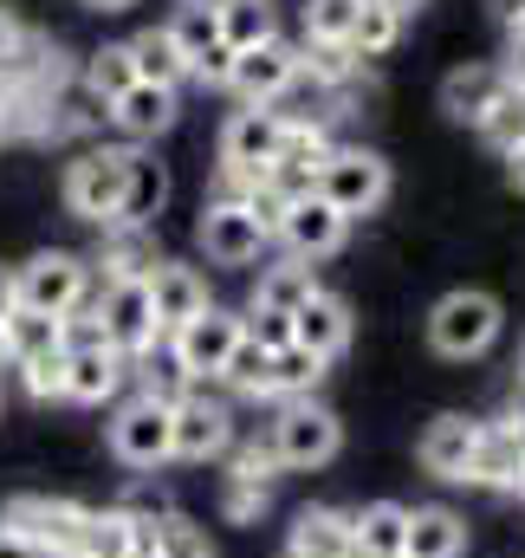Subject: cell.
<instances>
[{
    "instance_id": "db71d44e",
    "label": "cell",
    "mask_w": 525,
    "mask_h": 558,
    "mask_svg": "<svg viewBox=\"0 0 525 558\" xmlns=\"http://www.w3.org/2000/svg\"><path fill=\"white\" fill-rule=\"evenodd\" d=\"M506 33H513V46H525V13L513 20V26H506Z\"/></svg>"
},
{
    "instance_id": "74e56055",
    "label": "cell",
    "mask_w": 525,
    "mask_h": 558,
    "mask_svg": "<svg viewBox=\"0 0 525 558\" xmlns=\"http://www.w3.org/2000/svg\"><path fill=\"white\" fill-rule=\"evenodd\" d=\"M357 65H364V59H357L351 46H312V39L298 46V72H305L312 85H325V92H344V85L357 78Z\"/></svg>"
},
{
    "instance_id": "e575fe53",
    "label": "cell",
    "mask_w": 525,
    "mask_h": 558,
    "mask_svg": "<svg viewBox=\"0 0 525 558\" xmlns=\"http://www.w3.org/2000/svg\"><path fill=\"white\" fill-rule=\"evenodd\" d=\"M221 384H228L234 397H272V351L254 344V338L241 331V344H234V357H228Z\"/></svg>"
},
{
    "instance_id": "f907efd6",
    "label": "cell",
    "mask_w": 525,
    "mask_h": 558,
    "mask_svg": "<svg viewBox=\"0 0 525 558\" xmlns=\"http://www.w3.org/2000/svg\"><path fill=\"white\" fill-rule=\"evenodd\" d=\"M91 13H124V7H136V0H85Z\"/></svg>"
},
{
    "instance_id": "8992f818",
    "label": "cell",
    "mask_w": 525,
    "mask_h": 558,
    "mask_svg": "<svg viewBox=\"0 0 525 558\" xmlns=\"http://www.w3.org/2000/svg\"><path fill=\"white\" fill-rule=\"evenodd\" d=\"M85 520H91V507H78V500H65V494H20V500H7V520H0V526L26 533L46 558H78Z\"/></svg>"
},
{
    "instance_id": "836d02e7",
    "label": "cell",
    "mask_w": 525,
    "mask_h": 558,
    "mask_svg": "<svg viewBox=\"0 0 525 558\" xmlns=\"http://www.w3.org/2000/svg\"><path fill=\"white\" fill-rule=\"evenodd\" d=\"M318 384H325V357H312L305 344H285V351H272V397L298 403V397H312Z\"/></svg>"
},
{
    "instance_id": "5b68a950",
    "label": "cell",
    "mask_w": 525,
    "mask_h": 558,
    "mask_svg": "<svg viewBox=\"0 0 525 558\" xmlns=\"http://www.w3.org/2000/svg\"><path fill=\"white\" fill-rule=\"evenodd\" d=\"M241 331H247V318H241V312L208 305V312H195L182 331H169V364H175L188 384L221 377V371H228V357H234V344H241Z\"/></svg>"
},
{
    "instance_id": "7dc6e473",
    "label": "cell",
    "mask_w": 525,
    "mask_h": 558,
    "mask_svg": "<svg viewBox=\"0 0 525 558\" xmlns=\"http://www.w3.org/2000/svg\"><path fill=\"white\" fill-rule=\"evenodd\" d=\"M0 558H46L26 533H13V526H0Z\"/></svg>"
},
{
    "instance_id": "9a60e30c",
    "label": "cell",
    "mask_w": 525,
    "mask_h": 558,
    "mask_svg": "<svg viewBox=\"0 0 525 558\" xmlns=\"http://www.w3.org/2000/svg\"><path fill=\"white\" fill-rule=\"evenodd\" d=\"M331 162V137L318 118H285V137H279V156H272V189L285 195H312L318 169Z\"/></svg>"
},
{
    "instance_id": "60d3db41",
    "label": "cell",
    "mask_w": 525,
    "mask_h": 558,
    "mask_svg": "<svg viewBox=\"0 0 525 558\" xmlns=\"http://www.w3.org/2000/svg\"><path fill=\"white\" fill-rule=\"evenodd\" d=\"M395 39H402V13H395V7H383V0H364L357 33H351V52H357V59H383Z\"/></svg>"
},
{
    "instance_id": "ac0fdd59",
    "label": "cell",
    "mask_w": 525,
    "mask_h": 558,
    "mask_svg": "<svg viewBox=\"0 0 525 558\" xmlns=\"http://www.w3.org/2000/svg\"><path fill=\"white\" fill-rule=\"evenodd\" d=\"M292 344H305L312 357H325V364H331V357L351 344V305H344L338 292H325V286H318V292L292 312Z\"/></svg>"
},
{
    "instance_id": "816d5d0a",
    "label": "cell",
    "mask_w": 525,
    "mask_h": 558,
    "mask_svg": "<svg viewBox=\"0 0 525 558\" xmlns=\"http://www.w3.org/2000/svg\"><path fill=\"white\" fill-rule=\"evenodd\" d=\"M13 312V274H0V318Z\"/></svg>"
},
{
    "instance_id": "44dd1931",
    "label": "cell",
    "mask_w": 525,
    "mask_h": 558,
    "mask_svg": "<svg viewBox=\"0 0 525 558\" xmlns=\"http://www.w3.org/2000/svg\"><path fill=\"white\" fill-rule=\"evenodd\" d=\"M285 558H357L351 553V513L344 507H298L292 533H285Z\"/></svg>"
},
{
    "instance_id": "d6986e66",
    "label": "cell",
    "mask_w": 525,
    "mask_h": 558,
    "mask_svg": "<svg viewBox=\"0 0 525 558\" xmlns=\"http://www.w3.org/2000/svg\"><path fill=\"white\" fill-rule=\"evenodd\" d=\"M131 377V357L98 344V351H65V403H111Z\"/></svg>"
},
{
    "instance_id": "5bb4252c",
    "label": "cell",
    "mask_w": 525,
    "mask_h": 558,
    "mask_svg": "<svg viewBox=\"0 0 525 558\" xmlns=\"http://www.w3.org/2000/svg\"><path fill=\"white\" fill-rule=\"evenodd\" d=\"M525 474V422H480V441H474V461H467V487H493V494H513Z\"/></svg>"
},
{
    "instance_id": "e0dca14e",
    "label": "cell",
    "mask_w": 525,
    "mask_h": 558,
    "mask_svg": "<svg viewBox=\"0 0 525 558\" xmlns=\"http://www.w3.org/2000/svg\"><path fill=\"white\" fill-rule=\"evenodd\" d=\"M149 305H156V331L169 338V331H182L195 312H208L215 299H208V279L195 274V267L156 260V274H149Z\"/></svg>"
},
{
    "instance_id": "4dcf8cb0",
    "label": "cell",
    "mask_w": 525,
    "mask_h": 558,
    "mask_svg": "<svg viewBox=\"0 0 525 558\" xmlns=\"http://www.w3.org/2000/svg\"><path fill=\"white\" fill-rule=\"evenodd\" d=\"M215 7H221V39H228L234 52L279 39V13H272V0H215Z\"/></svg>"
},
{
    "instance_id": "ba28073f",
    "label": "cell",
    "mask_w": 525,
    "mask_h": 558,
    "mask_svg": "<svg viewBox=\"0 0 525 558\" xmlns=\"http://www.w3.org/2000/svg\"><path fill=\"white\" fill-rule=\"evenodd\" d=\"M98 318H105L111 351H124L131 364L162 344V331H156V305H149V279H105V292H98Z\"/></svg>"
},
{
    "instance_id": "d6a6232c",
    "label": "cell",
    "mask_w": 525,
    "mask_h": 558,
    "mask_svg": "<svg viewBox=\"0 0 525 558\" xmlns=\"http://www.w3.org/2000/svg\"><path fill=\"white\" fill-rule=\"evenodd\" d=\"M131 85H136L131 39H118V46H98V52L85 59V92H91L98 105H111V98H124Z\"/></svg>"
},
{
    "instance_id": "ee69618b",
    "label": "cell",
    "mask_w": 525,
    "mask_h": 558,
    "mask_svg": "<svg viewBox=\"0 0 525 558\" xmlns=\"http://www.w3.org/2000/svg\"><path fill=\"white\" fill-rule=\"evenodd\" d=\"M266 500H272V487H260V481H241V474L221 481V513L228 520H260Z\"/></svg>"
},
{
    "instance_id": "7bdbcfd3",
    "label": "cell",
    "mask_w": 525,
    "mask_h": 558,
    "mask_svg": "<svg viewBox=\"0 0 525 558\" xmlns=\"http://www.w3.org/2000/svg\"><path fill=\"white\" fill-rule=\"evenodd\" d=\"M228 474L272 487V481H279V454H272V441H241V448H228Z\"/></svg>"
},
{
    "instance_id": "9c48e42d",
    "label": "cell",
    "mask_w": 525,
    "mask_h": 558,
    "mask_svg": "<svg viewBox=\"0 0 525 558\" xmlns=\"http://www.w3.org/2000/svg\"><path fill=\"white\" fill-rule=\"evenodd\" d=\"M344 234H351V221L325 202V195H292L285 202V215H279V247H285V260H305V267H318V260H331L338 247H344Z\"/></svg>"
},
{
    "instance_id": "9f6ffc18",
    "label": "cell",
    "mask_w": 525,
    "mask_h": 558,
    "mask_svg": "<svg viewBox=\"0 0 525 558\" xmlns=\"http://www.w3.org/2000/svg\"><path fill=\"white\" fill-rule=\"evenodd\" d=\"M513 494H520V500H525V474H520V487H513Z\"/></svg>"
},
{
    "instance_id": "2e32d148",
    "label": "cell",
    "mask_w": 525,
    "mask_h": 558,
    "mask_svg": "<svg viewBox=\"0 0 525 558\" xmlns=\"http://www.w3.org/2000/svg\"><path fill=\"white\" fill-rule=\"evenodd\" d=\"M474 441H480V416H461V410H448V416H435L428 428H422V441H415V461H422L435 481H467Z\"/></svg>"
},
{
    "instance_id": "ab89813d",
    "label": "cell",
    "mask_w": 525,
    "mask_h": 558,
    "mask_svg": "<svg viewBox=\"0 0 525 558\" xmlns=\"http://www.w3.org/2000/svg\"><path fill=\"white\" fill-rule=\"evenodd\" d=\"M480 137H487V149H500V156H513V149H525V92H500V105L474 124Z\"/></svg>"
},
{
    "instance_id": "7a4b0ae2",
    "label": "cell",
    "mask_w": 525,
    "mask_h": 558,
    "mask_svg": "<svg viewBox=\"0 0 525 558\" xmlns=\"http://www.w3.org/2000/svg\"><path fill=\"white\" fill-rule=\"evenodd\" d=\"M13 305L46 312V318H72L78 305H91V267L78 254H33L26 267H13Z\"/></svg>"
},
{
    "instance_id": "8fae6325",
    "label": "cell",
    "mask_w": 525,
    "mask_h": 558,
    "mask_svg": "<svg viewBox=\"0 0 525 558\" xmlns=\"http://www.w3.org/2000/svg\"><path fill=\"white\" fill-rule=\"evenodd\" d=\"M111 454L136 468V474H149V468H162V461H175V448H169V403H156V397H131L118 416H111Z\"/></svg>"
},
{
    "instance_id": "6da1fadb",
    "label": "cell",
    "mask_w": 525,
    "mask_h": 558,
    "mask_svg": "<svg viewBox=\"0 0 525 558\" xmlns=\"http://www.w3.org/2000/svg\"><path fill=\"white\" fill-rule=\"evenodd\" d=\"M500 331H506V312H500V299L480 292V286H454V292H441V299L428 305V344H435L441 357H454V364L487 357V351L500 344Z\"/></svg>"
},
{
    "instance_id": "f35d334b",
    "label": "cell",
    "mask_w": 525,
    "mask_h": 558,
    "mask_svg": "<svg viewBox=\"0 0 525 558\" xmlns=\"http://www.w3.org/2000/svg\"><path fill=\"white\" fill-rule=\"evenodd\" d=\"M39 52H46V46L33 39V26H26L13 7H0V85H7V78H26V72L39 65Z\"/></svg>"
},
{
    "instance_id": "3957f363",
    "label": "cell",
    "mask_w": 525,
    "mask_h": 558,
    "mask_svg": "<svg viewBox=\"0 0 525 558\" xmlns=\"http://www.w3.org/2000/svg\"><path fill=\"white\" fill-rule=\"evenodd\" d=\"M390 189H395V175L377 149H331V162H325L318 182H312V195H325L344 221L377 215V208L390 202Z\"/></svg>"
},
{
    "instance_id": "30bf717a",
    "label": "cell",
    "mask_w": 525,
    "mask_h": 558,
    "mask_svg": "<svg viewBox=\"0 0 525 558\" xmlns=\"http://www.w3.org/2000/svg\"><path fill=\"white\" fill-rule=\"evenodd\" d=\"M169 448L175 461H221L234 448V410L188 390L182 403H169Z\"/></svg>"
},
{
    "instance_id": "f5cc1de1",
    "label": "cell",
    "mask_w": 525,
    "mask_h": 558,
    "mask_svg": "<svg viewBox=\"0 0 525 558\" xmlns=\"http://www.w3.org/2000/svg\"><path fill=\"white\" fill-rule=\"evenodd\" d=\"M383 7H395V13H402V20H408V13H415V7H422V0H383Z\"/></svg>"
},
{
    "instance_id": "4fadbf2b",
    "label": "cell",
    "mask_w": 525,
    "mask_h": 558,
    "mask_svg": "<svg viewBox=\"0 0 525 558\" xmlns=\"http://www.w3.org/2000/svg\"><path fill=\"white\" fill-rule=\"evenodd\" d=\"M298 78H305V72H298V46L266 39V46L234 52V78H228V92H241L247 105H272V111H279V98H285Z\"/></svg>"
},
{
    "instance_id": "cb8c5ba5",
    "label": "cell",
    "mask_w": 525,
    "mask_h": 558,
    "mask_svg": "<svg viewBox=\"0 0 525 558\" xmlns=\"http://www.w3.org/2000/svg\"><path fill=\"white\" fill-rule=\"evenodd\" d=\"M402 546H408V507L370 500L351 513V553L357 558H402Z\"/></svg>"
},
{
    "instance_id": "b9f144b4",
    "label": "cell",
    "mask_w": 525,
    "mask_h": 558,
    "mask_svg": "<svg viewBox=\"0 0 525 558\" xmlns=\"http://www.w3.org/2000/svg\"><path fill=\"white\" fill-rule=\"evenodd\" d=\"M20 384L33 403H65V351H46L33 364H20Z\"/></svg>"
},
{
    "instance_id": "bcb514c9",
    "label": "cell",
    "mask_w": 525,
    "mask_h": 558,
    "mask_svg": "<svg viewBox=\"0 0 525 558\" xmlns=\"http://www.w3.org/2000/svg\"><path fill=\"white\" fill-rule=\"evenodd\" d=\"M247 338L266 344V351H285V344H292V318H279V312H247Z\"/></svg>"
},
{
    "instance_id": "7402d4cb",
    "label": "cell",
    "mask_w": 525,
    "mask_h": 558,
    "mask_svg": "<svg viewBox=\"0 0 525 558\" xmlns=\"http://www.w3.org/2000/svg\"><path fill=\"white\" fill-rule=\"evenodd\" d=\"M105 111H111V124H118L131 143H149V137H162V131L175 124V92H169V85H143V78H136L131 92H124V98H111Z\"/></svg>"
},
{
    "instance_id": "1f68e13d",
    "label": "cell",
    "mask_w": 525,
    "mask_h": 558,
    "mask_svg": "<svg viewBox=\"0 0 525 558\" xmlns=\"http://www.w3.org/2000/svg\"><path fill=\"white\" fill-rule=\"evenodd\" d=\"M131 59H136V78H143V85H169V92H175V85L188 78V59L175 52V39H169L162 26L136 33V39H131Z\"/></svg>"
},
{
    "instance_id": "7c38bea8",
    "label": "cell",
    "mask_w": 525,
    "mask_h": 558,
    "mask_svg": "<svg viewBox=\"0 0 525 558\" xmlns=\"http://www.w3.org/2000/svg\"><path fill=\"white\" fill-rule=\"evenodd\" d=\"M195 241H202V254L215 260V267H254L266 254V234L260 221L241 208V202H208L202 208V228H195Z\"/></svg>"
},
{
    "instance_id": "d590c367",
    "label": "cell",
    "mask_w": 525,
    "mask_h": 558,
    "mask_svg": "<svg viewBox=\"0 0 525 558\" xmlns=\"http://www.w3.org/2000/svg\"><path fill=\"white\" fill-rule=\"evenodd\" d=\"M149 558H215V546L188 513H162L149 520Z\"/></svg>"
},
{
    "instance_id": "f546056e",
    "label": "cell",
    "mask_w": 525,
    "mask_h": 558,
    "mask_svg": "<svg viewBox=\"0 0 525 558\" xmlns=\"http://www.w3.org/2000/svg\"><path fill=\"white\" fill-rule=\"evenodd\" d=\"M162 33H169V39H175V52L195 65V59L221 39V7H215V0H182V7L169 13V26H162Z\"/></svg>"
},
{
    "instance_id": "6f0895ef",
    "label": "cell",
    "mask_w": 525,
    "mask_h": 558,
    "mask_svg": "<svg viewBox=\"0 0 525 558\" xmlns=\"http://www.w3.org/2000/svg\"><path fill=\"white\" fill-rule=\"evenodd\" d=\"M520 364H525V351H520Z\"/></svg>"
},
{
    "instance_id": "277c9868",
    "label": "cell",
    "mask_w": 525,
    "mask_h": 558,
    "mask_svg": "<svg viewBox=\"0 0 525 558\" xmlns=\"http://www.w3.org/2000/svg\"><path fill=\"white\" fill-rule=\"evenodd\" d=\"M272 454H279V468H292V474H312V468H325V461H338V448H344V422L331 416L325 403H312V397H298V403H285L279 422H272Z\"/></svg>"
},
{
    "instance_id": "83f0119b",
    "label": "cell",
    "mask_w": 525,
    "mask_h": 558,
    "mask_svg": "<svg viewBox=\"0 0 525 558\" xmlns=\"http://www.w3.org/2000/svg\"><path fill=\"white\" fill-rule=\"evenodd\" d=\"M312 292H318V279H312L305 260H279V267H260V279H254V305H247V312H279V318H292Z\"/></svg>"
},
{
    "instance_id": "d4e9b609",
    "label": "cell",
    "mask_w": 525,
    "mask_h": 558,
    "mask_svg": "<svg viewBox=\"0 0 525 558\" xmlns=\"http://www.w3.org/2000/svg\"><path fill=\"white\" fill-rule=\"evenodd\" d=\"M402 558H467V520L454 507H408Z\"/></svg>"
},
{
    "instance_id": "603a6c76",
    "label": "cell",
    "mask_w": 525,
    "mask_h": 558,
    "mask_svg": "<svg viewBox=\"0 0 525 558\" xmlns=\"http://www.w3.org/2000/svg\"><path fill=\"white\" fill-rule=\"evenodd\" d=\"M500 92H506V72L500 65H461V72L441 78V111L454 124H480L500 105Z\"/></svg>"
},
{
    "instance_id": "484cf974",
    "label": "cell",
    "mask_w": 525,
    "mask_h": 558,
    "mask_svg": "<svg viewBox=\"0 0 525 558\" xmlns=\"http://www.w3.org/2000/svg\"><path fill=\"white\" fill-rule=\"evenodd\" d=\"M162 202H169V169H162L149 149H131V175H124V208H118V221L149 228V221L162 215ZM118 221H111V228H118Z\"/></svg>"
},
{
    "instance_id": "11a10c76",
    "label": "cell",
    "mask_w": 525,
    "mask_h": 558,
    "mask_svg": "<svg viewBox=\"0 0 525 558\" xmlns=\"http://www.w3.org/2000/svg\"><path fill=\"white\" fill-rule=\"evenodd\" d=\"M0 137H7V85H0Z\"/></svg>"
},
{
    "instance_id": "681fc988",
    "label": "cell",
    "mask_w": 525,
    "mask_h": 558,
    "mask_svg": "<svg viewBox=\"0 0 525 558\" xmlns=\"http://www.w3.org/2000/svg\"><path fill=\"white\" fill-rule=\"evenodd\" d=\"M506 182L525 195V149H513V156H506Z\"/></svg>"
},
{
    "instance_id": "f6af8a7d",
    "label": "cell",
    "mask_w": 525,
    "mask_h": 558,
    "mask_svg": "<svg viewBox=\"0 0 525 558\" xmlns=\"http://www.w3.org/2000/svg\"><path fill=\"white\" fill-rule=\"evenodd\" d=\"M188 78H202V85H228V78H234V46H228V39H215V46L188 65Z\"/></svg>"
},
{
    "instance_id": "f1b7e54d",
    "label": "cell",
    "mask_w": 525,
    "mask_h": 558,
    "mask_svg": "<svg viewBox=\"0 0 525 558\" xmlns=\"http://www.w3.org/2000/svg\"><path fill=\"white\" fill-rule=\"evenodd\" d=\"M105 279H149L156 274V234L149 228H131V221H118V228H105Z\"/></svg>"
},
{
    "instance_id": "8d00e7d4",
    "label": "cell",
    "mask_w": 525,
    "mask_h": 558,
    "mask_svg": "<svg viewBox=\"0 0 525 558\" xmlns=\"http://www.w3.org/2000/svg\"><path fill=\"white\" fill-rule=\"evenodd\" d=\"M364 0H305V39L312 46H351Z\"/></svg>"
},
{
    "instance_id": "4316f807",
    "label": "cell",
    "mask_w": 525,
    "mask_h": 558,
    "mask_svg": "<svg viewBox=\"0 0 525 558\" xmlns=\"http://www.w3.org/2000/svg\"><path fill=\"white\" fill-rule=\"evenodd\" d=\"M59 325H65V318H46V312L13 305V312L0 318V357L20 371V364H33V357H46V351H65V344H59Z\"/></svg>"
},
{
    "instance_id": "52a82bcc",
    "label": "cell",
    "mask_w": 525,
    "mask_h": 558,
    "mask_svg": "<svg viewBox=\"0 0 525 558\" xmlns=\"http://www.w3.org/2000/svg\"><path fill=\"white\" fill-rule=\"evenodd\" d=\"M124 175H131V149H85L72 169H65V208L78 215V221H98V228H111L118 221V208H124Z\"/></svg>"
},
{
    "instance_id": "c3c4849f",
    "label": "cell",
    "mask_w": 525,
    "mask_h": 558,
    "mask_svg": "<svg viewBox=\"0 0 525 558\" xmlns=\"http://www.w3.org/2000/svg\"><path fill=\"white\" fill-rule=\"evenodd\" d=\"M500 72H506V85H513V92H525V46L506 52V65H500Z\"/></svg>"
},
{
    "instance_id": "ffe728a7",
    "label": "cell",
    "mask_w": 525,
    "mask_h": 558,
    "mask_svg": "<svg viewBox=\"0 0 525 558\" xmlns=\"http://www.w3.org/2000/svg\"><path fill=\"white\" fill-rule=\"evenodd\" d=\"M78 558H149V520L136 507H91Z\"/></svg>"
}]
</instances>
